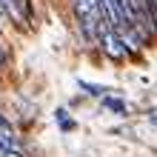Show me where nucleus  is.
<instances>
[{"label":"nucleus","mask_w":157,"mask_h":157,"mask_svg":"<svg viewBox=\"0 0 157 157\" xmlns=\"http://www.w3.org/2000/svg\"><path fill=\"white\" fill-rule=\"evenodd\" d=\"M9 149H20V143H17V137H14V128L12 123L0 114V154L9 151Z\"/></svg>","instance_id":"obj_3"},{"label":"nucleus","mask_w":157,"mask_h":157,"mask_svg":"<svg viewBox=\"0 0 157 157\" xmlns=\"http://www.w3.org/2000/svg\"><path fill=\"white\" fill-rule=\"evenodd\" d=\"M0 3H3V9L9 14L14 17V20H20L23 23V12H20V0H0Z\"/></svg>","instance_id":"obj_4"},{"label":"nucleus","mask_w":157,"mask_h":157,"mask_svg":"<svg viewBox=\"0 0 157 157\" xmlns=\"http://www.w3.org/2000/svg\"><path fill=\"white\" fill-rule=\"evenodd\" d=\"M75 12L80 20V29L86 37H97L103 34L112 23V14H109V3L106 0H75Z\"/></svg>","instance_id":"obj_1"},{"label":"nucleus","mask_w":157,"mask_h":157,"mask_svg":"<svg viewBox=\"0 0 157 157\" xmlns=\"http://www.w3.org/2000/svg\"><path fill=\"white\" fill-rule=\"evenodd\" d=\"M6 60H9V49H6V40H3V34H0V66H6Z\"/></svg>","instance_id":"obj_5"},{"label":"nucleus","mask_w":157,"mask_h":157,"mask_svg":"<svg viewBox=\"0 0 157 157\" xmlns=\"http://www.w3.org/2000/svg\"><path fill=\"white\" fill-rule=\"evenodd\" d=\"M100 46H103V52L109 57H114V60L126 57V40H123V34H120L114 26H109V29L100 34Z\"/></svg>","instance_id":"obj_2"}]
</instances>
